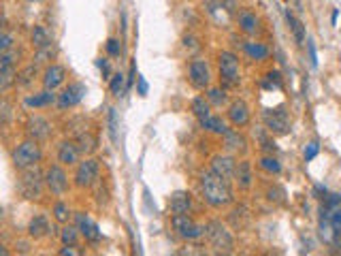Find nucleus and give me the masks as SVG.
I'll list each match as a JSON object with an SVG mask.
<instances>
[{
  "label": "nucleus",
  "mask_w": 341,
  "mask_h": 256,
  "mask_svg": "<svg viewBox=\"0 0 341 256\" xmlns=\"http://www.w3.org/2000/svg\"><path fill=\"white\" fill-rule=\"evenodd\" d=\"M201 192H203V199L215 209L226 207L233 201V190L229 179L220 177L213 171H205L201 175Z\"/></svg>",
  "instance_id": "f257e3e1"
},
{
  "label": "nucleus",
  "mask_w": 341,
  "mask_h": 256,
  "mask_svg": "<svg viewBox=\"0 0 341 256\" xmlns=\"http://www.w3.org/2000/svg\"><path fill=\"white\" fill-rule=\"evenodd\" d=\"M17 190L22 192V197L28 201H39L43 197V190H45V177L43 173L39 171V167H28L22 169V175L17 179Z\"/></svg>",
  "instance_id": "f03ea898"
},
{
  "label": "nucleus",
  "mask_w": 341,
  "mask_h": 256,
  "mask_svg": "<svg viewBox=\"0 0 341 256\" xmlns=\"http://www.w3.org/2000/svg\"><path fill=\"white\" fill-rule=\"evenodd\" d=\"M41 158H43V150H41L39 141H34V139H28L24 143H19V145L13 150V165L19 171L39 165Z\"/></svg>",
  "instance_id": "7ed1b4c3"
},
{
  "label": "nucleus",
  "mask_w": 341,
  "mask_h": 256,
  "mask_svg": "<svg viewBox=\"0 0 341 256\" xmlns=\"http://www.w3.org/2000/svg\"><path fill=\"white\" fill-rule=\"evenodd\" d=\"M220 66V79L224 88H237L241 84V70H239V58L233 51H222L218 58Z\"/></svg>",
  "instance_id": "20e7f679"
},
{
  "label": "nucleus",
  "mask_w": 341,
  "mask_h": 256,
  "mask_svg": "<svg viewBox=\"0 0 341 256\" xmlns=\"http://www.w3.org/2000/svg\"><path fill=\"white\" fill-rule=\"evenodd\" d=\"M175 233L179 235V237L188 239V241H196L207 235V224H199L194 222L192 218H188V213H179V216H173L171 220Z\"/></svg>",
  "instance_id": "39448f33"
},
{
  "label": "nucleus",
  "mask_w": 341,
  "mask_h": 256,
  "mask_svg": "<svg viewBox=\"0 0 341 256\" xmlns=\"http://www.w3.org/2000/svg\"><path fill=\"white\" fill-rule=\"evenodd\" d=\"M207 237L211 241V245L218 252H226V254H231L235 250V239H233V235L231 231L224 227L222 222L218 220H213L207 224Z\"/></svg>",
  "instance_id": "423d86ee"
},
{
  "label": "nucleus",
  "mask_w": 341,
  "mask_h": 256,
  "mask_svg": "<svg viewBox=\"0 0 341 256\" xmlns=\"http://www.w3.org/2000/svg\"><path fill=\"white\" fill-rule=\"evenodd\" d=\"M100 179V162L96 158H84L75 171V186L92 188Z\"/></svg>",
  "instance_id": "0eeeda50"
},
{
  "label": "nucleus",
  "mask_w": 341,
  "mask_h": 256,
  "mask_svg": "<svg viewBox=\"0 0 341 256\" xmlns=\"http://www.w3.org/2000/svg\"><path fill=\"white\" fill-rule=\"evenodd\" d=\"M43 177H45V188L51 192V194H56V197H64V194L68 192V175H66V171L62 169L60 165H51L47 167V171L43 173Z\"/></svg>",
  "instance_id": "6e6552de"
},
{
  "label": "nucleus",
  "mask_w": 341,
  "mask_h": 256,
  "mask_svg": "<svg viewBox=\"0 0 341 256\" xmlns=\"http://www.w3.org/2000/svg\"><path fill=\"white\" fill-rule=\"evenodd\" d=\"M262 118L269 132H273V135H288V130H290V116H288V111L284 107L269 109L262 114Z\"/></svg>",
  "instance_id": "1a4fd4ad"
},
{
  "label": "nucleus",
  "mask_w": 341,
  "mask_h": 256,
  "mask_svg": "<svg viewBox=\"0 0 341 256\" xmlns=\"http://www.w3.org/2000/svg\"><path fill=\"white\" fill-rule=\"evenodd\" d=\"M88 94V88L81 84V81H73V84H68L64 90L58 94V100H56V105L58 109H70V107H77L81 100H84V96Z\"/></svg>",
  "instance_id": "9d476101"
},
{
  "label": "nucleus",
  "mask_w": 341,
  "mask_h": 256,
  "mask_svg": "<svg viewBox=\"0 0 341 256\" xmlns=\"http://www.w3.org/2000/svg\"><path fill=\"white\" fill-rule=\"evenodd\" d=\"M188 81L196 90H207L211 84V73H209V64L203 58H194L188 64Z\"/></svg>",
  "instance_id": "9b49d317"
},
{
  "label": "nucleus",
  "mask_w": 341,
  "mask_h": 256,
  "mask_svg": "<svg viewBox=\"0 0 341 256\" xmlns=\"http://www.w3.org/2000/svg\"><path fill=\"white\" fill-rule=\"evenodd\" d=\"M75 224H77V229L81 233V237H84L86 241H90V243L102 241V231L98 229V224L92 220L86 211H77L75 213Z\"/></svg>",
  "instance_id": "f8f14e48"
},
{
  "label": "nucleus",
  "mask_w": 341,
  "mask_h": 256,
  "mask_svg": "<svg viewBox=\"0 0 341 256\" xmlns=\"http://www.w3.org/2000/svg\"><path fill=\"white\" fill-rule=\"evenodd\" d=\"M51 130H54V126H51V122L43 116H30L28 122H26V132L30 139L34 141H43V139H49L51 137Z\"/></svg>",
  "instance_id": "ddd939ff"
},
{
  "label": "nucleus",
  "mask_w": 341,
  "mask_h": 256,
  "mask_svg": "<svg viewBox=\"0 0 341 256\" xmlns=\"http://www.w3.org/2000/svg\"><path fill=\"white\" fill-rule=\"evenodd\" d=\"M66 81V68L60 64H49L43 73V88L45 90H58Z\"/></svg>",
  "instance_id": "4468645a"
},
{
  "label": "nucleus",
  "mask_w": 341,
  "mask_h": 256,
  "mask_svg": "<svg viewBox=\"0 0 341 256\" xmlns=\"http://www.w3.org/2000/svg\"><path fill=\"white\" fill-rule=\"evenodd\" d=\"M79 154L81 152H79L75 141H62L58 145V162L64 167H73V165H77Z\"/></svg>",
  "instance_id": "2eb2a0df"
},
{
  "label": "nucleus",
  "mask_w": 341,
  "mask_h": 256,
  "mask_svg": "<svg viewBox=\"0 0 341 256\" xmlns=\"http://www.w3.org/2000/svg\"><path fill=\"white\" fill-rule=\"evenodd\" d=\"M235 169H237V162L233 156H213L211 158V171L218 173L224 179L235 177Z\"/></svg>",
  "instance_id": "dca6fc26"
},
{
  "label": "nucleus",
  "mask_w": 341,
  "mask_h": 256,
  "mask_svg": "<svg viewBox=\"0 0 341 256\" xmlns=\"http://www.w3.org/2000/svg\"><path fill=\"white\" fill-rule=\"evenodd\" d=\"M190 207H192V199H190L188 192L177 190V192H173L171 197H169V209H171L173 216H179V213H188Z\"/></svg>",
  "instance_id": "f3484780"
},
{
  "label": "nucleus",
  "mask_w": 341,
  "mask_h": 256,
  "mask_svg": "<svg viewBox=\"0 0 341 256\" xmlns=\"http://www.w3.org/2000/svg\"><path fill=\"white\" fill-rule=\"evenodd\" d=\"M229 120H231V124L237 126V128L245 126L247 122H250V107H247L243 100H235L233 105L229 107Z\"/></svg>",
  "instance_id": "a211bd4d"
},
{
  "label": "nucleus",
  "mask_w": 341,
  "mask_h": 256,
  "mask_svg": "<svg viewBox=\"0 0 341 256\" xmlns=\"http://www.w3.org/2000/svg\"><path fill=\"white\" fill-rule=\"evenodd\" d=\"M235 181L239 190H250L252 184H254V175H252V165L250 160H241L237 162V169H235Z\"/></svg>",
  "instance_id": "6ab92c4d"
},
{
  "label": "nucleus",
  "mask_w": 341,
  "mask_h": 256,
  "mask_svg": "<svg viewBox=\"0 0 341 256\" xmlns=\"http://www.w3.org/2000/svg\"><path fill=\"white\" fill-rule=\"evenodd\" d=\"M28 235L32 239H43V237H49V235H54V229H51V224L45 216H34L28 224Z\"/></svg>",
  "instance_id": "aec40b11"
},
{
  "label": "nucleus",
  "mask_w": 341,
  "mask_h": 256,
  "mask_svg": "<svg viewBox=\"0 0 341 256\" xmlns=\"http://www.w3.org/2000/svg\"><path fill=\"white\" fill-rule=\"evenodd\" d=\"M56 100H58V96L54 94V92H51V90H43V92H39V94H30L24 100V105L30 107V109H43V107L54 105Z\"/></svg>",
  "instance_id": "412c9836"
},
{
  "label": "nucleus",
  "mask_w": 341,
  "mask_h": 256,
  "mask_svg": "<svg viewBox=\"0 0 341 256\" xmlns=\"http://www.w3.org/2000/svg\"><path fill=\"white\" fill-rule=\"evenodd\" d=\"M320 216L326 218L330 222V227H333L337 239H341V203L335 205V207H326L322 205V209H320Z\"/></svg>",
  "instance_id": "4be33fe9"
},
{
  "label": "nucleus",
  "mask_w": 341,
  "mask_h": 256,
  "mask_svg": "<svg viewBox=\"0 0 341 256\" xmlns=\"http://www.w3.org/2000/svg\"><path fill=\"white\" fill-rule=\"evenodd\" d=\"M239 28L245 34L254 36L258 30H260V19H258V15L252 13V11H241L239 13Z\"/></svg>",
  "instance_id": "5701e85b"
},
{
  "label": "nucleus",
  "mask_w": 341,
  "mask_h": 256,
  "mask_svg": "<svg viewBox=\"0 0 341 256\" xmlns=\"http://www.w3.org/2000/svg\"><path fill=\"white\" fill-rule=\"evenodd\" d=\"M36 77H39V64L32 62V64H28L19 70L17 77H15V84H17V88H30L34 84Z\"/></svg>",
  "instance_id": "b1692460"
},
{
  "label": "nucleus",
  "mask_w": 341,
  "mask_h": 256,
  "mask_svg": "<svg viewBox=\"0 0 341 256\" xmlns=\"http://www.w3.org/2000/svg\"><path fill=\"white\" fill-rule=\"evenodd\" d=\"M199 124L203 130H209V132H215V135H224L229 126H226V122L220 118V116H207L205 120H199Z\"/></svg>",
  "instance_id": "393cba45"
},
{
  "label": "nucleus",
  "mask_w": 341,
  "mask_h": 256,
  "mask_svg": "<svg viewBox=\"0 0 341 256\" xmlns=\"http://www.w3.org/2000/svg\"><path fill=\"white\" fill-rule=\"evenodd\" d=\"M284 13H286V22H288V26H290L292 34H294V41H296L298 45H303V43H305V26H303V22L292 15L290 9H286Z\"/></svg>",
  "instance_id": "a878e982"
},
{
  "label": "nucleus",
  "mask_w": 341,
  "mask_h": 256,
  "mask_svg": "<svg viewBox=\"0 0 341 256\" xmlns=\"http://www.w3.org/2000/svg\"><path fill=\"white\" fill-rule=\"evenodd\" d=\"M245 54L250 56L252 60H258V62H262V60L269 58V47L264 43H258V41H247V43L243 45Z\"/></svg>",
  "instance_id": "bb28decb"
},
{
  "label": "nucleus",
  "mask_w": 341,
  "mask_h": 256,
  "mask_svg": "<svg viewBox=\"0 0 341 256\" xmlns=\"http://www.w3.org/2000/svg\"><path fill=\"white\" fill-rule=\"evenodd\" d=\"M30 41H32L34 49H41V47H47V45H54L51 43V36L49 32L43 28V26H34L32 32H30Z\"/></svg>",
  "instance_id": "cd10ccee"
},
{
  "label": "nucleus",
  "mask_w": 341,
  "mask_h": 256,
  "mask_svg": "<svg viewBox=\"0 0 341 256\" xmlns=\"http://www.w3.org/2000/svg\"><path fill=\"white\" fill-rule=\"evenodd\" d=\"M222 137H224V145H226V150H231V152L245 150V139H243L237 130H231V128H229Z\"/></svg>",
  "instance_id": "c85d7f7f"
},
{
  "label": "nucleus",
  "mask_w": 341,
  "mask_h": 256,
  "mask_svg": "<svg viewBox=\"0 0 341 256\" xmlns=\"http://www.w3.org/2000/svg\"><path fill=\"white\" fill-rule=\"evenodd\" d=\"M75 143H77V148H79L81 154H92L96 150V139L92 137V132H88V130H81L77 135Z\"/></svg>",
  "instance_id": "c756f323"
},
{
  "label": "nucleus",
  "mask_w": 341,
  "mask_h": 256,
  "mask_svg": "<svg viewBox=\"0 0 341 256\" xmlns=\"http://www.w3.org/2000/svg\"><path fill=\"white\" fill-rule=\"evenodd\" d=\"M190 109H192V114H194L196 120H205L207 116H211V105H209V100H205L203 96H196V98L192 100Z\"/></svg>",
  "instance_id": "7c9ffc66"
},
{
  "label": "nucleus",
  "mask_w": 341,
  "mask_h": 256,
  "mask_svg": "<svg viewBox=\"0 0 341 256\" xmlns=\"http://www.w3.org/2000/svg\"><path fill=\"white\" fill-rule=\"evenodd\" d=\"M109 90L113 96H124L126 94V75L122 73H113L109 79Z\"/></svg>",
  "instance_id": "2f4dec72"
},
{
  "label": "nucleus",
  "mask_w": 341,
  "mask_h": 256,
  "mask_svg": "<svg viewBox=\"0 0 341 256\" xmlns=\"http://www.w3.org/2000/svg\"><path fill=\"white\" fill-rule=\"evenodd\" d=\"M258 167H260L264 173H271V175H280L282 173V165L275 156H262L258 160Z\"/></svg>",
  "instance_id": "473e14b6"
},
{
  "label": "nucleus",
  "mask_w": 341,
  "mask_h": 256,
  "mask_svg": "<svg viewBox=\"0 0 341 256\" xmlns=\"http://www.w3.org/2000/svg\"><path fill=\"white\" fill-rule=\"evenodd\" d=\"M79 229H77V224L73 227V224H66L64 229L60 231V239H62V243L64 245H77V241H79Z\"/></svg>",
  "instance_id": "72a5a7b5"
},
{
  "label": "nucleus",
  "mask_w": 341,
  "mask_h": 256,
  "mask_svg": "<svg viewBox=\"0 0 341 256\" xmlns=\"http://www.w3.org/2000/svg\"><path fill=\"white\" fill-rule=\"evenodd\" d=\"M15 77H17L15 66H9L5 70H0V94H5V92L15 84Z\"/></svg>",
  "instance_id": "f704fd0d"
},
{
  "label": "nucleus",
  "mask_w": 341,
  "mask_h": 256,
  "mask_svg": "<svg viewBox=\"0 0 341 256\" xmlns=\"http://www.w3.org/2000/svg\"><path fill=\"white\" fill-rule=\"evenodd\" d=\"M51 213H54L56 222H60V224H66L68 218H70V209H68V205L64 201H58L54 205V209H51Z\"/></svg>",
  "instance_id": "c9c22d12"
},
{
  "label": "nucleus",
  "mask_w": 341,
  "mask_h": 256,
  "mask_svg": "<svg viewBox=\"0 0 341 256\" xmlns=\"http://www.w3.org/2000/svg\"><path fill=\"white\" fill-rule=\"evenodd\" d=\"M15 60H19V51H15V49L3 51V54H0V70H5V68H9V66H13V64H15Z\"/></svg>",
  "instance_id": "e433bc0d"
},
{
  "label": "nucleus",
  "mask_w": 341,
  "mask_h": 256,
  "mask_svg": "<svg viewBox=\"0 0 341 256\" xmlns=\"http://www.w3.org/2000/svg\"><path fill=\"white\" fill-rule=\"evenodd\" d=\"M56 56V49H54V45H47V47H41V49H36V54H34V62L36 64H43V62H47V60H51Z\"/></svg>",
  "instance_id": "4c0bfd02"
},
{
  "label": "nucleus",
  "mask_w": 341,
  "mask_h": 256,
  "mask_svg": "<svg viewBox=\"0 0 341 256\" xmlns=\"http://www.w3.org/2000/svg\"><path fill=\"white\" fill-rule=\"evenodd\" d=\"M267 90H280L284 84H282V75L277 73V70H271V73H267V79H264V84H262Z\"/></svg>",
  "instance_id": "58836bf2"
},
{
  "label": "nucleus",
  "mask_w": 341,
  "mask_h": 256,
  "mask_svg": "<svg viewBox=\"0 0 341 256\" xmlns=\"http://www.w3.org/2000/svg\"><path fill=\"white\" fill-rule=\"evenodd\" d=\"M209 100L213 102L215 107H222L224 102H226V92L224 90H218V88H213V90H209Z\"/></svg>",
  "instance_id": "ea45409f"
},
{
  "label": "nucleus",
  "mask_w": 341,
  "mask_h": 256,
  "mask_svg": "<svg viewBox=\"0 0 341 256\" xmlns=\"http://www.w3.org/2000/svg\"><path fill=\"white\" fill-rule=\"evenodd\" d=\"M109 135L113 141H118V111L109 109Z\"/></svg>",
  "instance_id": "a19ab883"
},
{
  "label": "nucleus",
  "mask_w": 341,
  "mask_h": 256,
  "mask_svg": "<svg viewBox=\"0 0 341 256\" xmlns=\"http://www.w3.org/2000/svg\"><path fill=\"white\" fill-rule=\"evenodd\" d=\"M105 49H107V54L111 58H120V54H122V47H120V41L118 39H109L107 43H105Z\"/></svg>",
  "instance_id": "79ce46f5"
},
{
  "label": "nucleus",
  "mask_w": 341,
  "mask_h": 256,
  "mask_svg": "<svg viewBox=\"0 0 341 256\" xmlns=\"http://www.w3.org/2000/svg\"><path fill=\"white\" fill-rule=\"evenodd\" d=\"M13 43H15V36H13V34L0 32V54H3V51L13 49Z\"/></svg>",
  "instance_id": "37998d69"
},
{
  "label": "nucleus",
  "mask_w": 341,
  "mask_h": 256,
  "mask_svg": "<svg viewBox=\"0 0 341 256\" xmlns=\"http://www.w3.org/2000/svg\"><path fill=\"white\" fill-rule=\"evenodd\" d=\"M320 154V145L316 141H312V143H307L305 145V152H303V158H305V162H309V160H314L316 156Z\"/></svg>",
  "instance_id": "c03bdc74"
},
{
  "label": "nucleus",
  "mask_w": 341,
  "mask_h": 256,
  "mask_svg": "<svg viewBox=\"0 0 341 256\" xmlns=\"http://www.w3.org/2000/svg\"><path fill=\"white\" fill-rule=\"evenodd\" d=\"M96 68L102 70V77L105 79H111V66H109V60L107 58H96Z\"/></svg>",
  "instance_id": "a18cd8bd"
},
{
  "label": "nucleus",
  "mask_w": 341,
  "mask_h": 256,
  "mask_svg": "<svg viewBox=\"0 0 341 256\" xmlns=\"http://www.w3.org/2000/svg\"><path fill=\"white\" fill-rule=\"evenodd\" d=\"M307 51H309V64H312V68H318V54L312 39H307Z\"/></svg>",
  "instance_id": "49530a36"
},
{
  "label": "nucleus",
  "mask_w": 341,
  "mask_h": 256,
  "mask_svg": "<svg viewBox=\"0 0 341 256\" xmlns=\"http://www.w3.org/2000/svg\"><path fill=\"white\" fill-rule=\"evenodd\" d=\"M134 77H137V60H132V62H130V70H128V75H126V92L132 88Z\"/></svg>",
  "instance_id": "de8ad7c7"
},
{
  "label": "nucleus",
  "mask_w": 341,
  "mask_h": 256,
  "mask_svg": "<svg viewBox=\"0 0 341 256\" xmlns=\"http://www.w3.org/2000/svg\"><path fill=\"white\" fill-rule=\"evenodd\" d=\"M9 118H11V105L3 102V105H0V126H5Z\"/></svg>",
  "instance_id": "09e8293b"
},
{
  "label": "nucleus",
  "mask_w": 341,
  "mask_h": 256,
  "mask_svg": "<svg viewBox=\"0 0 341 256\" xmlns=\"http://www.w3.org/2000/svg\"><path fill=\"white\" fill-rule=\"evenodd\" d=\"M147 92H149V84L145 81V77H137V94L147 96Z\"/></svg>",
  "instance_id": "8fccbe9b"
},
{
  "label": "nucleus",
  "mask_w": 341,
  "mask_h": 256,
  "mask_svg": "<svg viewBox=\"0 0 341 256\" xmlns=\"http://www.w3.org/2000/svg\"><path fill=\"white\" fill-rule=\"evenodd\" d=\"M269 199L271 201H275V203H282L284 201V190L282 188H269Z\"/></svg>",
  "instance_id": "3c124183"
},
{
  "label": "nucleus",
  "mask_w": 341,
  "mask_h": 256,
  "mask_svg": "<svg viewBox=\"0 0 341 256\" xmlns=\"http://www.w3.org/2000/svg\"><path fill=\"white\" fill-rule=\"evenodd\" d=\"M73 248H75V245H64V248L60 250V254L62 256H73V254H77V250H73Z\"/></svg>",
  "instance_id": "603ef678"
},
{
  "label": "nucleus",
  "mask_w": 341,
  "mask_h": 256,
  "mask_svg": "<svg viewBox=\"0 0 341 256\" xmlns=\"http://www.w3.org/2000/svg\"><path fill=\"white\" fill-rule=\"evenodd\" d=\"M314 192H316V194H322V197H324V194H326V186H322V184H316Z\"/></svg>",
  "instance_id": "864d4df0"
},
{
  "label": "nucleus",
  "mask_w": 341,
  "mask_h": 256,
  "mask_svg": "<svg viewBox=\"0 0 341 256\" xmlns=\"http://www.w3.org/2000/svg\"><path fill=\"white\" fill-rule=\"evenodd\" d=\"M337 17H339V9H333V15H330V22L337 24Z\"/></svg>",
  "instance_id": "5fc2aeb1"
},
{
  "label": "nucleus",
  "mask_w": 341,
  "mask_h": 256,
  "mask_svg": "<svg viewBox=\"0 0 341 256\" xmlns=\"http://www.w3.org/2000/svg\"><path fill=\"white\" fill-rule=\"evenodd\" d=\"M9 254V250L5 248V245H0V256H7Z\"/></svg>",
  "instance_id": "6e6d98bb"
},
{
  "label": "nucleus",
  "mask_w": 341,
  "mask_h": 256,
  "mask_svg": "<svg viewBox=\"0 0 341 256\" xmlns=\"http://www.w3.org/2000/svg\"><path fill=\"white\" fill-rule=\"evenodd\" d=\"M3 22H5V19H3V17H0V24H3Z\"/></svg>",
  "instance_id": "4d7b16f0"
},
{
  "label": "nucleus",
  "mask_w": 341,
  "mask_h": 256,
  "mask_svg": "<svg viewBox=\"0 0 341 256\" xmlns=\"http://www.w3.org/2000/svg\"><path fill=\"white\" fill-rule=\"evenodd\" d=\"M32 3H41V0H32Z\"/></svg>",
  "instance_id": "13d9d810"
},
{
  "label": "nucleus",
  "mask_w": 341,
  "mask_h": 256,
  "mask_svg": "<svg viewBox=\"0 0 341 256\" xmlns=\"http://www.w3.org/2000/svg\"><path fill=\"white\" fill-rule=\"evenodd\" d=\"M0 216H3V209H0Z\"/></svg>",
  "instance_id": "bf43d9fd"
}]
</instances>
